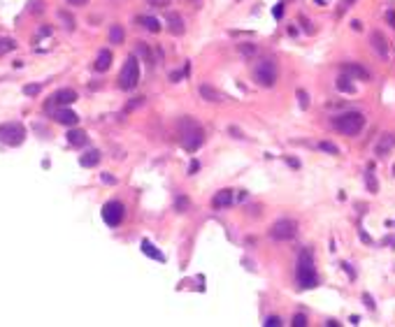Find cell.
<instances>
[{
  "label": "cell",
  "instance_id": "obj_22",
  "mask_svg": "<svg viewBox=\"0 0 395 327\" xmlns=\"http://www.w3.org/2000/svg\"><path fill=\"white\" fill-rule=\"evenodd\" d=\"M121 42H123V28L112 26L109 28V44H121Z\"/></svg>",
  "mask_w": 395,
  "mask_h": 327
},
{
  "label": "cell",
  "instance_id": "obj_3",
  "mask_svg": "<svg viewBox=\"0 0 395 327\" xmlns=\"http://www.w3.org/2000/svg\"><path fill=\"white\" fill-rule=\"evenodd\" d=\"M319 283V276H316L314 269V258L309 255V251H302L300 258H298V286L309 290Z\"/></svg>",
  "mask_w": 395,
  "mask_h": 327
},
{
  "label": "cell",
  "instance_id": "obj_29",
  "mask_svg": "<svg viewBox=\"0 0 395 327\" xmlns=\"http://www.w3.org/2000/svg\"><path fill=\"white\" fill-rule=\"evenodd\" d=\"M23 93H26V95H37V93H40V86H37V84H35V86L30 84V86L23 88Z\"/></svg>",
  "mask_w": 395,
  "mask_h": 327
},
{
  "label": "cell",
  "instance_id": "obj_12",
  "mask_svg": "<svg viewBox=\"0 0 395 327\" xmlns=\"http://www.w3.org/2000/svg\"><path fill=\"white\" fill-rule=\"evenodd\" d=\"M54 119L58 121V123H63V126H77L79 123V116L72 112V109H54Z\"/></svg>",
  "mask_w": 395,
  "mask_h": 327
},
{
  "label": "cell",
  "instance_id": "obj_4",
  "mask_svg": "<svg viewBox=\"0 0 395 327\" xmlns=\"http://www.w3.org/2000/svg\"><path fill=\"white\" fill-rule=\"evenodd\" d=\"M140 81V63L135 56H128L123 67H121V74H119V86L123 91H133Z\"/></svg>",
  "mask_w": 395,
  "mask_h": 327
},
{
  "label": "cell",
  "instance_id": "obj_34",
  "mask_svg": "<svg viewBox=\"0 0 395 327\" xmlns=\"http://www.w3.org/2000/svg\"><path fill=\"white\" fill-rule=\"evenodd\" d=\"M300 107L302 109L307 107V93H302V91H300Z\"/></svg>",
  "mask_w": 395,
  "mask_h": 327
},
{
  "label": "cell",
  "instance_id": "obj_26",
  "mask_svg": "<svg viewBox=\"0 0 395 327\" xmlns=\"http://www.w3.org/2000/svg\"><path fill=\"white\" fill-rule=\"evenodd\" d=\"M321 149L323 151H328V154H333V156L340 154V149H337L335 144H330V142H321Z\"/></svg>",
  "mask_w": 395,
  "mask_h": 327
},
{
  "label": "cell",
  "instance_id": "obj_33",
  "mask_svg": "<svg viewBox=\"0 0 395 327\" xmlns=\"http://www.w3.org/2000/svg\"><path fill=\"white\" fill-rule=\"evenodd\" d=\"M188 207V200H184V197H177V209H186Z\"/></svg>",
  "mask_w": 395,
  "mask_h": 327
},
{
  "label": "cell",
  "instance_id": "obj_5",
  "mask_svg": "<svg viewBox=\"0 0 395 327\" xmlns=\"http://www.w3.org/2000/svg\"><path fill=\"white\" fill-rule=\"evenodd\" d=\"M26 140V130L21 123H2L0 126V142L7 147H19Z\"/></svg>",
  "mask_w": 395,
  "mask_h": 327
},
{
  "label": "cell",
  "instance_id": "obj_8",
  "mask_svg": "<svg viewBox=\"0 0 395 327\" xmlns=\"http://www.w3.org/2000/svg\"><path fill=\"white\" fill-rule=\"evenodd\" d=\"M123 214H126V207L121 204V202H107L105 207H102V220L107 223L109 227H116L121 225V220H123Z\"/></svg>",
  "mask_w": 395,
  "mask_h": 327
},
{
  "label": "cell",
  "instance_id": "obj_28",
  "mask_svg": "<svg viewBox=\"0 0 395 327\" xmlns=\"http://www.w3.org/2000/svg\"><path fill=\"white\" fill-rule=\"evenodd\" d=\"M282 321H279V316H270L268 321H265V327H279Z\"/></svg>",
  "mask_w": 395,
  "mask_h": 327
},
{
  "label": "cell",
  "instance_id": "obj_2",
  "mask_svg": "<svg viewBox=\"0 0 395 327\" xmlns=\"http://www.w3.org/2000/svg\"><path fill=\"white\" fill-rule=\"evenodd\" d=\"M330 123H333V128H335L337 133L347 135V137H356L363 130V126H365V116L361 112H347V114L335 116Z\"/></svg>",
  "mask_w": 395,
  "mask_h": 327
},
{
  "label": "cell",
  "instance_id": "obj_13",
  "mask_svg": "<svg viewBox=\"0 0 395 327\" xmlns=\"http://www.w3.org/2000/svg\"><path fill=\"white\" fill-rule=\"evenodd\" d=\"M198 91H200L202 100H207V102H221V100H226V95H223L221 91H216L214 86H209V84H202Z\"/></svg>",
  "mask_w": 395,
  "mask_h": 327
},
{
  "label": "cell",
  "instance_id": "obj_14",
  "mask_svg": "<svg viewBox=\"0 0 395 327\" xmlns=\"http://www.w3.org/2000/svg\"><path fill=\"white\" fill-rule=\"evenodd\" d=\"M230 202H233V190L223 188L221 193H216V195H214V200H212V207H214V209H223V207H230Z\"/></svg>",
  "mask_w": 395,
  "mask_h": 327
},
{
  "label": "cell",
  "instance_id": "obj_27",
  "mask_svg": "<svg viewBox=\"0 0 395 327\" xmlns=\"http://www.w3.org/2000/svg\"><path fill=\"white\" fill-rule=\"evenodd\" d=\"M307 325V318L302 314H298V316H293V327H305Z\"/></svg>",
  "mask_w": 395,
  "mask_h": 327
},
{
  "label": "cell",
  "instance_id": "obj_11",
  "mask_svg": "<svg viewBox=\"0 0 395 327\" xmlns=\"http://www.w3.org/2000/svg\"><path fill=\"white\" fill-rule=\"evenodd\" d=\"M342 72L347 74V77H351V79H358V81L370 79V72L363 65H358V63H344V65H342Z\"/></svg>",
  "mask_w": 395,
  "mask_h": 327
},
{
  "label": "cell",
  "instance_id": "obj_38",
  "mask_svg": "<svg viewBox=\"0 0 395 327\" xmlns=\"http://www.w3.org/2000/svg\"><path fill=\"white\" fill-rule=\"evenodd\" d=\"M363 300H365V304H368L370 309H375V302H372V297H368V295H365V297H363Z\"/></svg>",
  "mask_w": 395,
  "mask_h": 327
},
{
  "label": "cell",
  "instance_id": "obj_30",
  "mask_svg": "<svg viewBox=\"0 0 395 327\" xmlns=\"http://www.w3.org/2000/svg\"><path fill=\"white\" fill-rule=\"evenodd\" d=\"M147 2L151 7H165V5H170V0H147Z\"/></svg>",
  "mask_w": 395,
  "mask_h": 327
},
{
  "label": "cell",
  "instance_id": "obj_31",
  "mask_svg": "<svg viewBox=\"0 0 395 327\" xmlns=\"http://www.w3.org/2000/svg\"><path fill=\"white\" fill-rule=\"evenodd\" d=\"M240 51L244 56H254V47H249V44H240Z\"/></svg>",
  "mask_w": 395,
  "mask_h": 327
},
{
  "label": "cell",
  "instance_id": "obj_37",
  "mask_svg": "<svg viewBox=\"0 0 395 327\" xmlns=\"http://www.w3.org/2000/svg\"><path fill=\"white\" fill-rule=\"evenodd\" d=\"M386 19L391 21V26H395V12H393V9H391V12L386 14Z\"/></svg>",
  "mask_w": 395,
  "mask_h": 327
},
{
  "label": "cell",
  "instance_id": "obj_15",
  "mask_svg": "<svg viewBox=\"0 0 395 327\" xmlns=\"http://www.w3.org/2000/svg\"><path fill=\"white\" fill-rule=\"evenodd\" d=\"M109 65H112V51L109 49H102L100 54H98V58H95V70L98 72H105V70H109Z\"/></svg>",
  "mask_w": 395,
  "mask_h": 327
},
{
  "label": "cell",
  "instance_id": "obj_25",
  "mask_svg": "<svg viewBox=\"0 0 395 327\" xmlns=\"http://www.w3.org/2000/svg\"><path fill=\"white\" fill-rule=\"evenodd\" d=\"M368 188H370V193H377V190H379V183H377L375 174H370V172H368Z\"/></svg>",
  "mask_w": 395,
  "mask_h": 327
},
{
  "label": "cell",
  "instance_id": "obj_6",
  "mask_svg": "<svg viewBox=\"0 0 395 327\" xmlns=\"http://www.w3.org/2000/svg\"><path fill=\"white\" fill-rule=\"evenodd\" d=\"M295 234H298V223L291 218L277 220L275 225L270 227V237L277 241H288V239H293Z\"/></svg>",
  "mask_w": 395,
  "mask_h": 327
},
{
  "label": "cell",
  "instance_id": "obj_39",
  "mask_svg": "<svg viewBox=\"0 0 395 327\" xmlns=\"http://www.w3.org/2000/svg\"><path fill=\"white\" fill-rule=\"evenodd\" d=\"M351 2H356V0H344V7H349Z\"/></svg>",
  "mask_w": 395,
  "mask_h": 327
},
{
  "label": "cell",
  "instance_id": "obj_10",
  "mask_svg": "<svg viewBox=\"0 0 395 327\" xmlns=\"http://www.w3.org/2000/svg\"><path fill=\"white\" fill-rule=\"evenodd\" d=\"M49 105H47V109H54V107H65V105H72L74 100H77V93H74L72 88H60V91H56L51 98H49Z\"/></svg>",
  "mask_w": 395,
  "mask_h": 327
},
{
  "label": "cell",
  "instance_id": "obj_23",
  "mask_svg": "<svg viewBox=\"0 0 395 327\" xmlns=\"http://www.w3.org/2000/svg\"><path fill=\"white\" fill-rule=\"evenodd\" d=\"M12 49H16V42L9 40V37H0V56L7 54V51H12Z\"/></svg>",
  "mask_w": 395,
  "mask_h": 327
},
{
  "label": "cell",
  "instance_id": "obj_35",
  "mask_svg": "<svg viewBox=\"0 0 395 327\" xmlns=\"http://www.w3.org/2000/svg\"><path fill=\"white\" fill-rule=\"evenodd\" d=\"M65 2H70L72 7H77V5H86L88 0H65Z\"/></svg>",
  "mask_w": 395,
  "mask_h": 327
},
{
  "label": "cell",
  "instance_id": "obj_1",
  "mask_svg": "<svg viewBox=\"0 0 395 327\" xmlns=\"http://www.w3.org/2000/svg\"><path fill=\"white\" fill-rule=\"evenodd\" d=\"M179 130H181V147L186 149L188 154H195L205 142V133L202 128L195 123L193 119L184 116V121H179Z\"/></svg>",
  "mask_w": 395,
  "mask_h": 327
},
{
  "label": "cell",
  "instance_id": "obj_9",
  "mask_svg": "<svg viewBox=\"0 0 395 327\" xmlns=\"http://www.w3.org/2000/svg\"><path fill=\"white\" fill-rule=\"evenodd\" d=\"M370 44H372V49H375L377 54H379V58L386 60L391 56L389 40H386V35H384L382 30H372V33H370Z\"/></svg>",
  "mask_w": 395,
  "mask_h": 327
},
{
  "label": "cell",
  "instance_id": "obj_36",
  "mask_svg": "<svg viewBox=\"0 0 395 327\" xmlns=\"http://www.w3.org/2000/svg\"><path fill=\"white\" fill-rule=\"evenodd\" d=\"M102 181H105V183H114L116 179H114L112 174H102Z\"/></svg>",
  "mask_w": 395,
  "mask_h": 327
},
{
  "label": "cell",
  "instance_id": "obj_18",
  "mask_svg": "<svg viewBox=\"0 0 395 327\" xmlns=\"http://www.w3.org/2000/svg\"><path fill=\"white\" fill-rule=\"evenodd\" d=\"M142 253L149 255V258H154V260H158V262H165V255H163L161 251H158V248H156L151 241H147V239L142 241Z\"/></svg>",
  "mask_w": 395,
  "mask_h": 327
},
{
  "label": "cell",
  "instance_id": "obj_7",
  "mask_svg": "<svg viewBox=\"0 0 395 327\" xmlns=\"http://www.w3.org/2000/svg\"><path fill=\"white\" fill-rule=\"evenodd\" d=\"M254 77H256V81H258L261 86H265V88L275 86V81H277V65H275V60H261V63L256 65Z\"/></svg>",
  "mask_w": 395,
  "mask_h": 327
},
{
  "label": "cell",
  "instance_id": "obj_21",
  "mask_svg": "<svg viewBox=\"0 0 395 327\" xmlns=\"http://www.w3.org/2000/svg\"><path fill=\"white\" fill-rule=\"evenodd\" d=\"M140 23L147 28V30H151V33H158V30H161V23H158V19H154V16H142Z\"/></svg>",
  "mask_w": 395,
  "mask_h": 327
},
{
  "label": "cell",
  "instance_id": "obj_24",
  "mask_svg": "<svg viewBox=\"0 0 395 327\" xmlns=\"http://www.w3.org/2000/svg\"><path fill=\"white\" fill-rule=\"evenodd\" d=\"M393 144H395V140H393V137H391V135H386V137H384V142H382V147L377 149V154L382 156L384 151H386V149H393Z\"/></svg>",
  "mask_w": 395,
  "mask_h": 327
},
{
  "label": "cell",
  "instance_id": "obj_16",
  "mask_svg": "<svg viewBox=\"0 0 395 327\" xmlns=\"http://www.w3.org/2000/svg\"><path fill=\"white\" fill-rule=\"evenodd\" d=\"M168 28H170V33L181 35L184 33V19H181L177 12H170L168 14Z\"/></svg>",
  "mask_w": 395,
  "mask_h": 327
},
{
  "label": "cell",
  "instance_id": "obj_17",
  "mask_svg": "<svg viewBox=\"0 0 395 327\" xmlns=\"http://www.w3.org/2000/svg\"><path fill=\"white\" fill-rule=\"evenodd\" d=\"M98 163H100V151H98V149H91V151H86V154L79 158L81 167H95Z\"/></svg>",
  "mask_w": 395,
  "mask_h": 327
},
{
  "label": "cell",
  "instance_id": "obj_32",
  "mask_svg": "<svg viewBox=\"0 0 395 327\" xmlns=\"http://www.w3.org/2000/svg\"><path fill=\"white\" fill-rule=\"evenodd\" d=\"M272 14H275L277 19H282V14H284V5H277L275 9H272Z\"/></svg>",
  "mask_w": 395,
  "mask_h": 327
},
{
  "label": "cell",
  "instance_id": "obj_19",
  "mask_svg": "<svg viewBox=\"0 0 395 327\" xmlns=\"http://www.w3.org/2000/svg\"><path fill=\"white\" fill-rule=\"evenodd\" d=\"M67 144L70 147H84L86 144V133L84 130H70L67 133Z\"/></svg>",
  "mask_w": 395,
  "mask_h": 327
},
{
  "label": "cell",
  "instance_id": "obj_20",
  "mask_svg": "<svg viewBox=\"0 0 395 327\" xmlns=\"http://www.w3.org/2000/svg\"><path fill=\"white\" fill-rule=\"evenodd\" d=\"M351 77H347V74H342L340 79H337V88H340L342 93H354V84H351Z\"/></svg>",
  "mask_w": 395,
  "mask_h": 327
}]
</instances>
